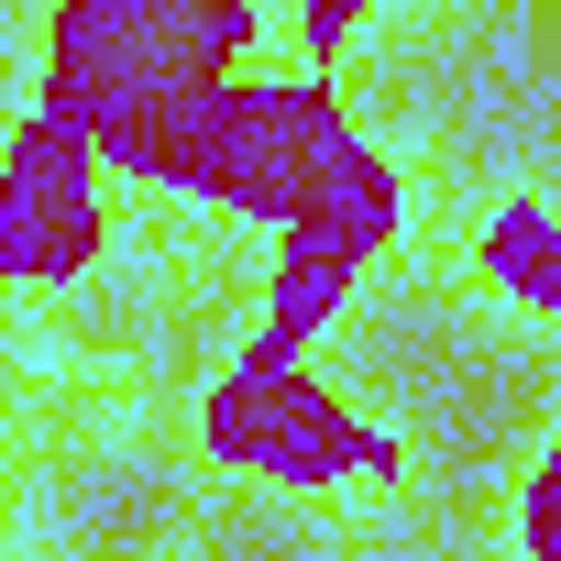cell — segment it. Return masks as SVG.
Wrapping results in <instances>:
<instances>
[{"instance_id":"4","label":"cell","mask_w":561,"mask_h":561,"mask_svg":"<svg viewBox=\"0 0 561 561\" xmlns=\"http://www.w3.org/2000/svg\"><path fill=\"white\" fill-rule=\"evenodd\" d=\"M528 550L539 561H561V462L539 473V495H528Z\"/></svg>"},{"instance_id":"2","label":"cell","mask_w":561,"mask_h":561,"mask_svg":"<svg viewBox=\"0 0 561 561\" xmlns=\"http://www.w3.org/2000/svg\"><path fill=\"white\" fill-rule=\"evenodd\" d=\"M209 440L231 462H264L287 484H320V473H397V451L309 375V364H242L220 397H209Z\"/></svg>"},{"instance_id":"3","label":"cell","mask_w":561,"mask_h":561,"mask_svg":"<svg viewBox=\"0 0 561 561\" xmlns=\"http://www.w3.org/2000/svg\"><path fill=\"white\" fill-rule=\"evenodd\" d=\"M484 264H495V287H506V298H539V309H561V220H539L528 198H517V209H495V231H484Z\"/></svg>"},{"instance_id":"1","label":"cell","mask_w":561,"mask_h":561,"mask_svg":"<svg viewBox=\"0 0 561 561\" xmlns=\"http://www.w3.org/2000/svg\"><path fill=\"white\" fill-rule=\"evenodd\" d=\"M100 253H111V165L56 111H23L0 144V275H89Z\"/></svg>"}]
</instances>
